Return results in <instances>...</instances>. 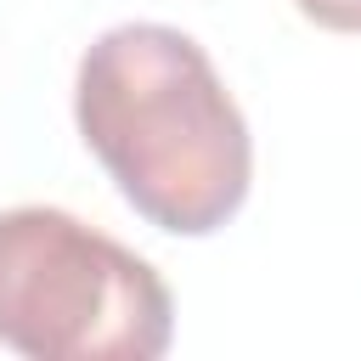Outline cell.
<instances>
[{"label":"cell","mask_w":361,"mask_h":361,"mask_svg":"<svg viewBox=\"0 0 361 361\" xmlns=\"http://www.w3.org/2000/svg\"><path fill=\"white\" fill-rule=\"evenodd\" d=\"M73 118L124 203L175 237L220 231L254 180L243 107L209 51L169 23H118L73 79Z\"/></svg>","instance_id":"obj_1"},{"label":"cell","mask_w":361,"mask_h":361,"mask_svg":"<svg viewBox=\"0 0 361 361\" xmlns=\"http://www.w3.org/2000/svg\"><path fill=\"white\" fill-rule=\"evenodd\" d=\"M175 333L164 276L68 209L0 214V344L28 361H158Z\"/></svg>","instance_id":"obj_2"},{"label":"cell","mask_w":361,"mask_h":361,"mask_svg":"<svg viewBox=\"0 0 361 361\" xmlns=\"http://www.w3.org/2000/svg\"><path fill=\"white\" fill-rule=\"evenodd\" d=\"M299 17H310L316 28L333 34H361V0H293Z\"/></svg>","instance_id":"obj_3"}]
</instances>
